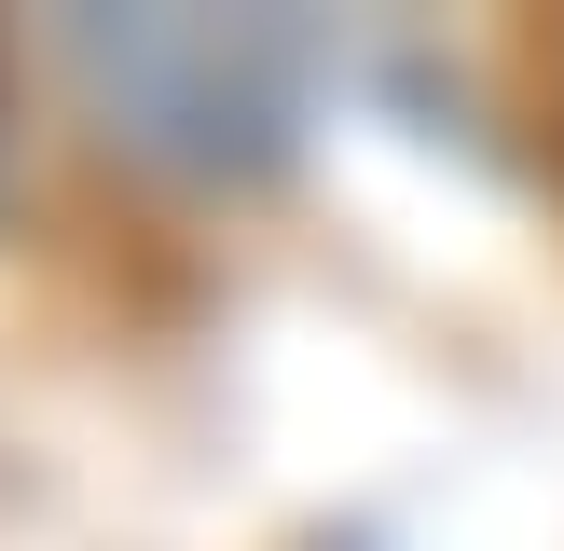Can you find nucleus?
<instances>
[{"instance_id": "nucleus-1", "label": "nucleus", "mask_w": 564, "mask_h": 551, "mask_svg": "<svg viewBox=\"0 0 564 551\" xmlns=\"http://www.w3.org/2000/svg\"><path fill=\"white\" fill-rule=\"evenodd\" d=\"M97 138L180 180H262L303 138V28L275 14H69Z\"/></svg>"}]
</instances>
